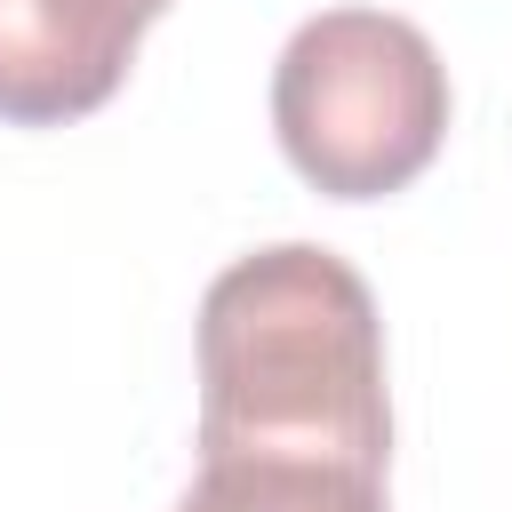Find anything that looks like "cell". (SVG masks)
I'll list each match as a JSON object with an SVG mask.
<instances>
[{
	"mask_svg": "<svg viewBox=\"0 0 512 512\" xmlns=\"http://www.w3.org/2000/svg\"><path fill=\"white\" fill-rule=\"evenodd\" d=\"M176 512H384V480L280 456H200Z\"/></svg>",
	"mask_w": 512,
	"mask_h": 512,
	"instance_id": "cell-4",
	"label": "cell"
},
{
	"mask_svg": "<svg viewBox=\"0 0 512 512\" xmlns=\"http://www.w3.org/2000/svg\"><path fill=\"white\" fill-rule=\"evenodd\" d=\"M272 128L288 168L328 200L408 192L448 136V64L408 16H304L272 64Z\"/></svg>",
	"mask_w": 512,
	"mask_h": 512,
	"instance_id": "cell-2",
	"label": "cell"
},
{
	"mask_svg": "<svg viewBox=\"0 0 512 512\" xmlns=\"http://www.w3.org/2000/svg\"><path fill=\"white\" fill-rule=\"evenodd\" d=\"M160 8H176V0H136V16H144V24H152V16H160Z\"/></svg>",
	"mask_w": 512,
	"mask_h": 512,
	"instance_id": "cell-5",
	"label": "cell"
},
{
	"mask_svg": "<svg viewBox=\"0 0 512 512\" xmlns=\"http://www.w3.org/2000/svg\"><path fill=\"white\" fill-rule=\"evenodd\" d=\"M200 456H280L384 480V320L368 280L280 240L224 264L200 296Z\"/></svg>",
	"mask_w": 512,
	"mask_h": 512,
	"instance_id": "cell-1",
	"label": "cell"
},
{
	"mask_svg": "<svg viewBox=\"0 0 512 512\" xmlns=\"http://www.w3.org/2000/svg\"><path fill=\"white\" fill-rule=\"evenodd\" d=\"M136 0H0V120L64 128L120 96L136 64Z\"/></svg>",
	"mask_w": 512,
	"mask_h": 512,
	"instance_id": "cell-3",
	"label": "cell"
}]
</instances>
